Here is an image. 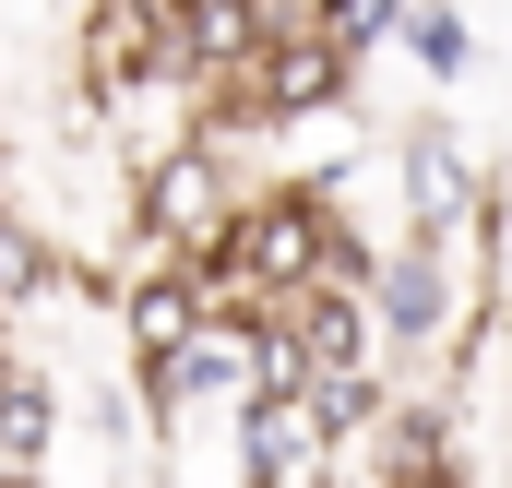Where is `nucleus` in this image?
<instances>
[{
	"label": "nucleus",
	"mask_w": 512,
	"mask_h": 488,
	"mask_svg": "<svg viewBox=\"0 0 512 488\" xmlns=\"http://www.w3.org/2000/svg\"><path fill=\"white\" fill-rule=\"evenodd\" d=\"M60 274H72V262H60V250H48V227H36V215H12V203H0V322H12V310H36V298H48V286H60Z\"/></svg>",
	"instance_id": "obj_12"
},
{
	"label": "nucleus",
	"mask_w": 512,
	"mask_h": 488,
	"mask_svg": "<svg viewBox=\"0 0 512 488\" xmlns=\"http://www.w3.org/2000/svg\"><path fill=\"white\" fill-rule=\"evenodd\" d=\"M0 488H48V477H12V465H0Z\"/></svg>",
	"instance_id": "obj_19"
},
{
	"label": "nucleus",
	"mask_w": 512,
	"mask_h": 488,
	"mask_svg": "<svg viewBox=\"0 0 512 488\" xmlns=\"http://www.w3.org/2000/svg\"><path fill=\"white\" fill-rule=\"evenodd\" d=\"M286 334H298L310 381H370V369H382V310H370V286H310V298H286Z\"/></svg>",
	"instance_id": "obj_10"
},
{
	"label": "nucleus",
	"mask_w": 512,
	"mask_h": 488,
	"mask_svg": "<svg viewBox=\"0 0 512 488\" xmlns=\"http://www.w3.org/2000/svg\"><path fill=\"white\" fill-rule=\"evenodd\" d=\"M405 48H417V72H429V84H465V72H477V24H465V0H417Z\"/></svg>",
	"instance_id": "obj_13"
},
{
	"label": "nucleus",
	"mask_w": 512,
	"mask_h": 488,
	"mask_svg": "<svg viewBox=\"0 0 512 488\" xmlns=\"http://www.w3.org/2000/svg\"><path fill=\"white\" fill-rule=\"evenodd\" d=\"M370 310H382V346H393V358L453 346V334L477 322V298H465V250H441V239H393V250H382V274H370Z\"/></svg>",
	"instance_id": "obj_4"
},
{
	"label": "nucleus",
	"mask_w": 512,
	"mask_h": 488,
	"mask_svg": "<svg viewBox=\"0 0 512 488\" xmlns=\"http://www.w3.org/2000/svg\"><path fill=\"white\" fill-rule=\"evenodd\" d=\"M155 84H179L167 72V0H84V96L120 108Z\"/></svg>",
	"instance_id": "obj_7"
},
{
	"label": "nucleus",
	"mask_w": 512,
	"mask_h": 488,
	"mask_svg": "<svg viewBox=\"0 0 512 488\" xmlns=\"http://www.w3.org/2000/svg\"><path fill=\"white\" fill-rule=\"evenodd\" d=\"M0 203H12V131H0Z\"/></svg>",
	"instance_id": "obj_18"
},
{
	"label": "nucleus",
	"mask_w": 512,
	"mask_h": 488,
	"mask_svg": "<svg viewBox=\"0 0 512 488\" xmlns=\"http://www.w3.org/2000/svg\"><path fill=\"white\" fill-rule=\"evenodd\" d=\"M0 334H12V322H0Z\"/></svg>",
	"instance_id": "obj_20"
},
{
	"label": "nucleus",
	"mask_w": 512,
	"mask_h": 488,
	"mask_svg": "<svg viewBox=\"0 0 512 488\" xmlns=\"http://www.w3.org/2000/svg\"><path fill=\"white\" fill-rule=\"evenodd\" d=\"M12 381H24V358H12V334H0V393H12Z\"/></svg>",
	"instance_id": "obj_17"
},
{
	"label": "nucleus",
	"mask_w": 512,
	"mask_h": 488,
	"mask_svg": "<svg viewBox=\"0 0 512 488\" xmlns=\"http://www.w3.org/2000/svg\"><path fill=\"white\" fill-rule=\"evenodd\" d=\"M393 203H405V239H441V250H489V167L465 155V131L441 108L393 131Z\"/></svg>",
	"instance_id": "obj_3"
},
{
	"label": "nucleus",
	"mask_w": 512,
	"mask_h": 488,
	"mask_svg": "<svg viewBox=\"0 0 512 488\" xmlns=\"http://www.w3.org/2000/svg\"><path fill=\"white\" fill-rule=\"evenodd\" d=\"M417 488H477V465H441V477H417Z\"/></svg>",
	"instance_id": "obj_16"
},
{
	"label": "nucleus",
	"mask_w": 512,
	"mask_h": 488,
	"mask_svg": "<svg viewBox=\"0 0 512 488\" xmlns=\"http://www.w3.org/2000/svg\"><path fill=\"white\" fill-rule=\"evenodd\" d=\"M227 429H239V488H322L334 477V441L310 429V393L298 405L286 393H251Z\"/></svg>",
	"instance_id": "obj_9"
},
{
	"label": "nucleus",
	"mask_w": 512,
	"mask_h": 488,
	"mask_svg": "<svg viewBox=\"0 0 512 488\" xmlns=\"http://www.w3.org/2000/svg\"><path fill=\"white\" fill-rule=\"evenodd\" d=\"M405 24H417V0H346L322 36H334L346 60H382V48H405Z\"/></svg>",
	"instance_id": "obj_14"
},
{
	"label": "nucleus",
	"mask_w": 512,
	"mask_h": 488,
	"mask_svg": "<svg viewBox=\"0 0 512 488\" xmlns=\"http://www.w3.org/2000/svg\"><path fill=\"white\" fill-rule=\"evenodd\" d=\"M239 203H251V179L227 167V143L215 131H179L131 179V239H143V262H215L227 227H239Z\"/></svg>",
	"instance_id": "obj_1"
},
{
	"label": "nucleus",
	"mask_w": 512,
	"mask_h": 488,
	"mask_svg": "<svg viewBox=\"0 0 512 488\" xmlns=\"http://www.w3.org/2000/svg\"><path fill=\"white\" fill-rule=\"evenodd\" d=\"M262 12H274V24H334L346 0H262Z\"/></svg>",
	"instance_id": "obj_15"
},
{
	"label": "nucleus",
	"mask_w": 512,
	"mask_h": 488,
	"mask_svg": "<svg viewBox=\"0 0 512 488\" xmlns=\"http://www.w3.org/2000/svg\"><path fill=\"white\" fill-rule=\"evenodd\" d=\"M227 310H215V286H203V262H143L120 286V334H131V369H155V358H179L191 334H215Z\"/></svg>",
	"instance_id": "obj_8"
},
{
	"label": "nucleus",
	"mask_w": 512,
	"mask_h": 488,
	"mask_svg": "<svg viewBox=\"0 0 512 488\" xmlns=\"http://www.w3.org/2000/svg\"><path fill=\"white\" fill-rule=\"evenodd\" d=\"M48 453H60V393L24 369V381L0 393V465H12V477H48Z\"/></svg>",
	"instance_id": "obj_11"
},
{
	"label": "nucleus",
	"mask_w": 512,
	"mask_h": 488,
	"mask_svg": "<svg viewBox=\"0 0 512 488\" xmlns=\"http://www.w3.org/2000/svg\"><path fill=\"white\" fill-rule=\"evenodd\" d=\"M346 108H358V60H346L322 24H286V36L251 60V84H239V96H215L191 131L239 143V131H298V120H346Z\"/></svg>",
	"instance_id": "obj_2"
},
{
	"label": "nucleus",
	"mask_w": 512,
	"mask_h": 488,
	"mask_svg": "<svg viewBox=\"0 0 512 488\" xmlns=\"http://www.w3.org/2000/svg\"><path fill=\"white\" fill-rule=\"evenodd\" d=\"M251 405V322H215V334H191L179 358L143 369V417L155 429H179V417H239Z\"/></svg>",
	"instance_id": "obj_6"
},
{
	"label": "nucleus",
	"mask_w": 512,
	"mask_h": 488,
	"mask_svg": "<svg viewBox=\"0 0 512 488\" xmlns=\"http://www.w3.org/2000/svg\"><path fill=\"white\" fill-rule=\"evenodd\" d=\"M286 24L262 12V0H167V72H179V96L191 108H215V96H239L251 84V60L274 48Z\"/></svg>",
	"instance_id": "obj_5"
}]
</instances>
